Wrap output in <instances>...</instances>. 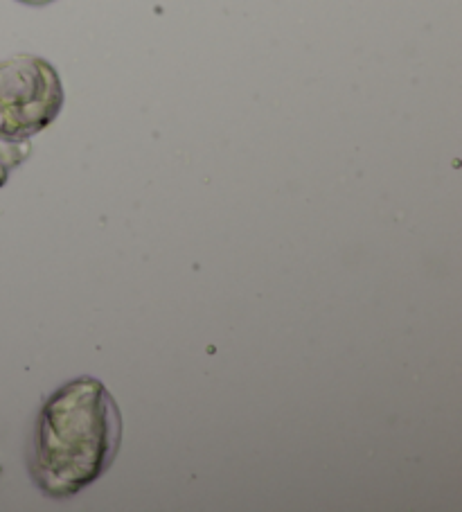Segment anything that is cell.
Returning <instances> with one entry per match:
<instances>
[{
  "label": "cell",
  "instance_id": "cell-1",
  "mask_svg": "<svg viewBox=\"0 0 462 512\" xmlns=\"http://www.w3.org/2000/svg\"><path fill=\"white\" fill-rule=\"evenodd\" d=\"M122 416L95 377H79L43 402L32 440V479L52 499H70L113 465Z\"/></svg>",
  "mask_w": 462,
  "mask_h": 512
},
{
  "label": "cell",
  "instance_id": "cell-4",
  "mask_svg": "<svg viewBox=\"0 0 462 512\" xmlns=\"http://www.w3.org/2000/svg\"><path fill=\"white\" fill-rule=\"evenodd\" d=\"M23 5H32V7H43V5H50L55 3V0H19Z\"/></svg>",
  "mask_w": 462,
  "mask_h": 512
},
{
  "label": "cell",
  "instance_id": "cell-2",
  "mask_svg": "<svg viewBox=\"0 0 462 512\" xmlns=\"http://www.w3.org/2000/svg\"><path fill=\"white\" fill-rule=\"evenodd\" d=\"M64 107V84L46 59L16 55L0 61V136L30 140Z\"/></svg>",
  "mask_w": 462,
  "mask_h": 512
},
{
  "label": "cell",
  "instance_id": "cell-3",
  "mask_svg": "<svg viewBox=\"0 0 462 512\" xmlns=\"http://www.w3.org/2000/svg\"><path fill=\"white\" fill-rule=\"evenodd\" d=\"M30 154L28 140H10L0 136V185L7 181V174L14 170L16 165L25 161Z\"/></svg>",
  "mask_w": 462,
  "mask_h": 512
}]
</instances>
